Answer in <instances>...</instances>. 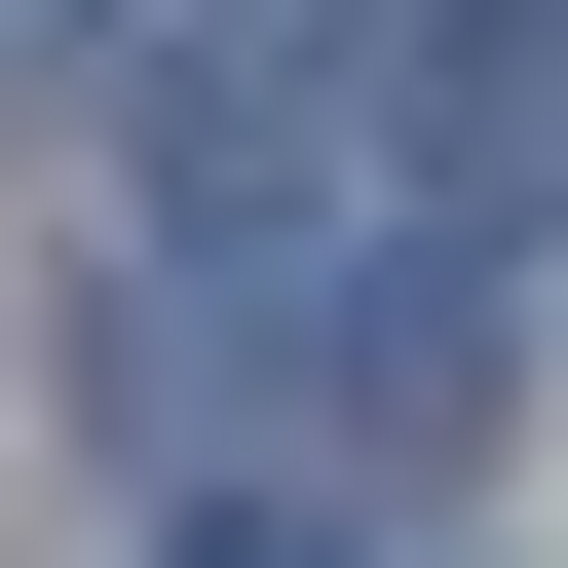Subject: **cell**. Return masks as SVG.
Masks as SVG:
<instances>
[{
	"mask_svg": "<svg viewBox=\"0 0 568 568\" xmlns=\"http://www.w3.org/2000/svg\"><path fill=\"white\" fill-rule=\"evenodd\" d=\"M417 152H455V190H493V227H530V190H568V0H455V77H417Z\"/></svg>",
	"mask_w": 568,
	"mask_h": 568,
	"instance_id": "obj_1",
	"label": "cell"
}]
</instances>
